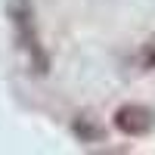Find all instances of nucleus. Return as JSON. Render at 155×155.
<instances>
[{
  "label": "nucleus",
  "mask_w": 155,
  "mask_h": 155,
  "mask_svg": "<svg viewBox=\"0 0 155 155\" xmlns=\"http://www.w3.org/2000/svg\"><path fill=\"white\" fill-rule=\"evenodd\" d=\"M6 16L12 22V28H16L19 50H25L31 68L37 74H47L50 71V56L41 47V34H37V22H34V3L31 0H6Z\"/></svg>",
  "instance_id": "1"
},
{
  "label": "nucleus",
  "mask_w": 155,
  "mask_h": 155,
  "mask_svg": "<svg viewBox=\"0 0 155 155\" xmlns=\"http://www.w3.org/2000/svg\"><path fill=\"white\" fill-rule=\"evenodd\" d=\"M115 127L127 137H146L155 127V112L143 102H124L121 109H115Z\"/></svg>",
  "instance_id": "2"
},
{
  "label": "nucleus",
  "mask_w": 155,
  "mask_h": 155,
  "mask_svg": "<svg viewBox=\"0 0 155 155\" xmlns=\"http://www.w3.org/2000/svg\"><path fill=\"white\" fill-rule=\"evenodd\" d=\"M71 134L81 140V143H96V140L106 137V130H102L96 121H90L87 115H81V118H74V121H71Z\"/></svg>",
  "instance_id": "3"
}]
</instances>
